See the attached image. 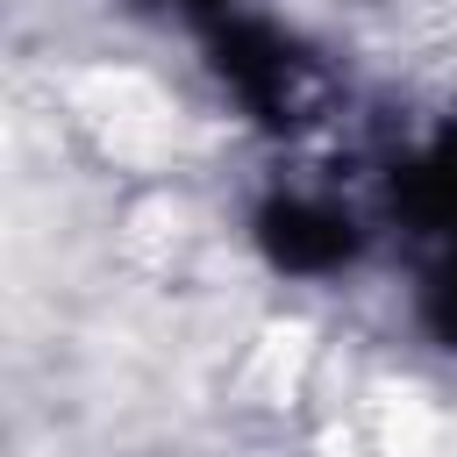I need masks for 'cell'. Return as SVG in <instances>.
Instances as JSON below:
<instances>
[{"label": "cell", "instance_id": "2", "mask_svg": "<svg viewBox=\"0 0 457 457\" xmlns=\"http://www.w3.org/2000/svg\"><path fill=\"white\" fill-rule=\"evenodd\" d=\"M264 250L286 264V271H328L357 250V228L350 214L336 207H314V200H278L264 207Z\"/></svg>", "mask_w": 457, "mask_h": 457}, {"label": "cell", "instance_id": "1", "mask_svg": "<svg viewBox=\"0 0 457 457\" xmlns=\"http://www.w3.org/2000/svg\"><path fill=\"white\" fill-rule=\"evenodd\" d=\"M221 79L271 121H307V107H314V71L264 29H228L221 36Z\"/></svg>", "mask_w": 457, "mask_h": 457}, {"label": "cell", "instance_id": "3", "mask_svg": "<svg viewBox=\"0 0 457 457\" xmlns=\"http://www.w3.org/2000/svg\"><path fill=\"white\" fill-rule=\"evenodd\" d=\"M400 200H407V214H414L421 228H443V236L457 243V136H443V143L407 171Z\"/></svg>", "mask_w": 457, "mask_h": 457}, {"label": "cell", "instance_id": "5", "mask_svg": "<svg viewBox=\"0 0 457 457\" xmlns=\"http://www.w3.org/2000/svg\"><path fill=\"white\" fill-rule=\"evenodd\" d=\"M186 7H214V0H186Z\"/></svg>", "mask_w": 457, "mask_h": 457}, {"label": "cell", "instance_id": "4", "mask_svg": "<svg viewBox=\"0 0 457 457\" xmlns=\"http://www.w3.org/2000/svg\"><path fill=\"white\" fill-rule=\"evenodd\" d=\"M421 321L436 328V343L457 350V243L443 250V264L428 271V293H421Z\"/></svg>", "mask_w": 457, "mask_h": 457}]
</instances>
